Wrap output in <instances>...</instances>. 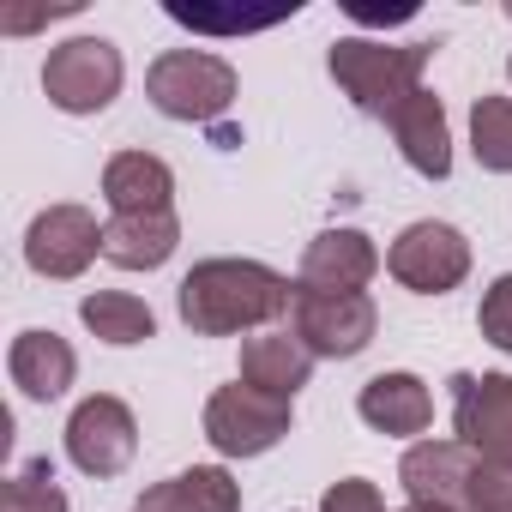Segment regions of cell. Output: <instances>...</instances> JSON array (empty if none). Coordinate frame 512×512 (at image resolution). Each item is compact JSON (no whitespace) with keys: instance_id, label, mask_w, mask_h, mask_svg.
<instances>
[{"instance_id":"cell-1","label":"cell","mask_w":512,"mask_h":512,"mask_svg":"<svg viewBox=\"0 0 512 512\" xmlns=\"http://www.w3.org/2000/svg\"><path fill=\"white\" fill-rule=\"evenodd\" d=\"M290 302H296L290 278H278L260 260H205L181 278V320L205 338L253 332V326L290 314Z\"/></svg>"},{"instance_id":"cell-2","label":"cell","mask_w":512,"mask_h":512,"mask_svg":"<svg viewBox=\"0 0 512 512\" xmlns=\"http://www.w3.org/2000/svg\"><path fill=\"white\" fill-rule=\"evenodd\" d=\"M434 43H368V37H344L332 43V79L344 85V97L362 115H392L410 91H422V67H428Z\"/></svg>"},{"instance_id":"cell-3","label":"cell","mask_w":512,"mask_h":512,"mask_svg":"<svg viewBox=\"0 0 512 512\" xmlns=\"http://www.w3.org/2000/svg\"><path fill=\"white\" fill-rule=\"evenodd\" d=\"M145 97L157 115L169 121H217L235 103V67L205 55V49H169L151 73H145Z\"/></svg>"},{"instance_id":"cell-4","label":"cell","mask_w":512,"mask_h":512,"mask_svg":"<svg viewBox=\"0 0 512 512\" xmlns=\"http://www.w3.org/2000/svg\"><path fill=\"white\" fill-rule=\"evenodd\" d=\"M121 79H127V67H121V49L109 37H73V43L49 49V61H43V91L67 115L109 109L121 97Z\"/></svg>"},{"instance_id":"cell-5","label":"cell","mask_w":512,"mask_h":512,"mask_svg":"<svg viewBox=\"0 0 512 512\" xmlns=\"http://www.w3.org/2000/svg\"><path fill=\"white\" fill-rule=\"evenodd\" d=\"M290 326L296 338L314 350V356H332V362H350L374 344V302L362 290H308L296 284V302H290Z\"/></svg>"},{"instance_id":"cell-6","label":"cell","mask_w":512,"mask_h":512,"mask_svg":"<svg viewBox=\"0 0 512 512\" xmlns=\"http://www.w3.org/2000/svg\"><path fill=\"white\" fill-rule=\"evenodd\" d=\"M290 434V398H272L260 386H223L205 404V440L223 458H260Z\"/></svg>"},{"instance_id":"cell-7","label":"cell","mask_w":512,"mask_h":512,"mask_svg":"<svg viewBox=\"0 0 512 512\" xmlns=\"http://www.w3.org/2000/svg\"><path fill=\"white\" fill-rule=\"evenodd\" d=\"M386 272H392L404 290H416V296H446V290H458L464 272H470V241H464L452 223L422 217V223H410V229L392 241Z\"/></svg>"},{"instance_id":"cell-8","label":"cell","mask_w":512,"mask_h":512,"mask_svg":"<svg viewBox=\"0 0 512 512\" xmlns=\"http://www.w3.org/2000/svg\"><path fill=\"white\" fill-rule=\"evenodd\" d=\"M133 452H139V422H133V410L121 398L97 392V398H85L73 410V422H67V458L85 476H121L133 464Z\"/></svg>"},{"instance_id":"cell-9","label":"cell","mask_w":512,"mask_h":512,"mask_svg":"<svg viewBox=\"0 0 512 512\" xmlns=\"http://www.w3.org/2000/svg\"><path fill=\"white\" fill-rule=\"evenodd\" d=\"M103 253V229L85 205H49L25 229V260L37 278H79Z\"/></svg>"},{"instance_id":"cell-10","label":"cell","mask_w":512,"mask_h":512,"mask_svg":"<svg viewBox=\"0 0 512 512\" xmlns=\"http://www.w3.org/2000/svg\"><path fill=\"white\" fill-rule=\"evenodd\" d=\"M452 428L476 458H512V374H458Z\"/></svg>"},{"instance_id":"cell-11","label":"cell","mask_w":512,"mask_h":512,"mask_svg":"<svg viewBox=\"0 0 512 512\" xmlns=\"http://www.w3.org/2000/svg\"><path fill=\"white\" fill-rule=\"evenodd\" d=\"M470 476L476 452L464 440H416L398 464L410 506H440V512H470Z\"/></svg>"},{"instance_id":"cell-12","label":"cell","mask_w":512,"mask_h":512,"mask_svg":"<svg viewBox=\"0 0 512 512\" xmlns=\"http://www.w3.org/2000/svg\"><path fill=\"white\" fill-rule=\"evenodd\" d=\"M386 127H392V139H398V151H404V163H410L416 175L446 181V169H452V139H446V109H440L434 91H410V97L386 115Z\"/></svg>"},{"instance_id":"cell-13","label":"cell","mask_w":512,"mask_h":512,"mask_svg":"<svg viewBox=\"0 0 512 512\" xmlns=\"http://www.w3.org/2000/svg\"><path fill=\"white\" fill-rule=\"evenodd\" d=\"M380 272V253L362 229H326L302 253V284L308 290H362Z\"/></svg>"},{"instance_id":"cell-14","label":"cell","mask_w":512,"mask_h":512,"mask_svg":"<svg viewBox=\"0 0 512 512\" xmlns=\"http://www.w3.org/2000/svg\"><path fill=\"white\" fill-rule=\"evenodd\" d=\"M356 410H362V422L374 434H392V440L428 434V422H434V398H428V386L416 374H374L362 386Z\"/></svg>"},{"instance_id":"cell-15","label":"cell","mask_w":512,"mask_h":512,"mask_svg":"<svg viewBox=\"0 0 512 512\" xmlns=\"http://www.w3.org/2000/svg\"><path fill=\"white\" fill-rule=\"evenodd\" d=\"M7 374H13V386H19L25 398L55 404V398L73 386L79 356H73V344H67V338H55V332H19V338H13V350H7Z\"/></svg>"},{"instance_id":"cell-16","label":"cell","mask_w":512,"mask_h":512,"mask_svg":"<svg viewBox=\"0 0 512 512\" xmlns=\"http://www.w3.org/2000/svg\"><path fill=\"white\" fill-rule=\"evenodd\" d=\"M181 241L175 211H139V217H109L103 223V260L121 272H157Z\"/></svg>"},{"instance_id":"cell-17","label":"cell","mask_w":512,"mask_h":512,"mask_svg":"<svg viewBox=\"0 0 512 512\" xmlns=\"http://www.w3.org/2000/svg\"><path fill=\"white\" fill-rule=\"evenodd\" d=\"M314 374V350L296 332H266L241 344V386H260L272 398H296Z\"/></svg>"},{"instance_id":"cell-18","label":"cell","mask_w":512,"mask_h":512,"mask_svg":"<svg viewBox=\"0 0 512 512\" xmlns=\"http://www.w3.org/2000/svg\"><path fill=\"white\" fill-rule=\"evenodd\" d=\"M169 193H175V175L163 157L151 151H121L109 157L103 169V199L115 217H139V211H169Z\"/></svg>"},{"instance_id":"cell-19","label":"cell","mask_w":512,"mask_h":512,"mask_svg":"<svg viewBox=\"0 0 512 512\" xmlns=\"http://www.w3.org/2000/svg\"><path fill=\"white\" fill-rule=\"evenodd\" d=\"M235 506H241V488L229 482V470L193 464V470H181V476L145 488L133 512H235Z\"/></svg>"},{"instance_id":"cell-20","label":"cell","mask_w":512,"mask_h":512,"mask_svg":"<svg viewBox=\"0 0 512 512\" xmlns=\"http://www.w3.org/2000/svg\"><path fill=\"white\" fill-rule=\"evenodd\" d=\"M79 320H85L103 344H145V338L157 332V314H151L139 296H127V290H97V296H85V302H79Z\"/></svg>"},{"instance_id":"cell-21","label":"cell","mask_w":512,"mask_h":512,"mask_svg":"<svg viewBox=\"0 0 512 512\" xmlns=\"http://www.w3.org/2000/svg\"><path fill=\"white\" fill-rule=\"evenodd\" d=\"M470 151L482 169L512 175V97H476L470 109Z\"/></svg>"},{"instance_id":"cell-22","label":"cell","mask_w":512,"mask_h":512,"mask_svg":"<svg viewBox=\"0 0 512 512\" xmlns=\"http://www.w3.org/2000/svg\"><path fill=\"white\" fill-rule=\"evenodd\" d=\"M0 512H67V488L55 482L49 458H31L13 470V482L0 488Z\"/></svg>"},{"instance_id":"cell-23","label":"cell","mask_w":512,"mask_h":512,"mask_svg":"<svg viewBox=\"0 0 512 512\" xmlns=\"http://www.w3.org/2000/svg\"><path fill=\"white\" fill-rule=\"evenodd\" d=\"M470 512H512V458H476Z\"/></svg>"},{"instance_id":"cell-24","label":"cell","mask_w":512,"mask_h":512,"mask_svg":"<svg viewBox=\"0 0 512 512\" xmlns=\"http://www.w3.org/2000/svg\"><path fill=\"white\" fill-rule=\"evenodd\" d=\"M476 326H482V338H488L494 350H506V356H512V278H494V284H488Z\"/></svg>"},{"instance_id":"cell-25","label":"cell","mask_w":512,"mask_h":512,"mask_svg":"<svg viewBox=\"0 0 512 512\" xmlns=\"http://www.w3.org/2000/svg\"><path fill=\"white\" fill-rule=\"evenodd\" d=\"M320 512H386V500H380V488H374L368 476H344V482L326 488Z\"/></svg>"},{"instance_id":"cell-26","label":"cell","mask_w":512,"mask_h":512,"mask_svg":"<svg viewBox=\"0 0 512 512\" xmlns=\"http://www.w3.org/2000/svg\"><path fill=\"white\" fill-rule=\"evenodd\" d=\"M175 25L187 31H217V37H247V31H266V19H217V13H187V7H169Z\"/></svg>"},{"instance_id":"cell-27","label":"cell","mask_w":512,"mask_h":512,"mask_svg":"<svg viewBox=\"0 0 512 512\" xmlns=\"http://www.w3.org/2000/svg\"><path fill=\"white\" fill-rule=\"evenodd\" d=\"M404 512H440V506H404Z\"/></svg>"},{"instance_id":"cell-28","label":"cell","mask_w":512,"mask_h":512,"mask_svg":"<svg viewBox=\"0 0 512 512\" xmlns=\"http://www.w3.org/2000/svg\"><path fill=\"white\" fill-rule=\"evenodd\" d=\"M506 79H512V61H506Z\"/></svg>"},{"instance_id":"cell-29","label":"cell","mask_w":512,"mask_h":512,"mask_svg":"<svg viewBox=\"0 0 512 512\" xmlns=\"http://www.w3.org/2000/svg\"><path fill=\"white\" fill-rule=\"evenodd\" d=\"M506 13H512V7H506Z\"/></svg>"}]
</instances>
